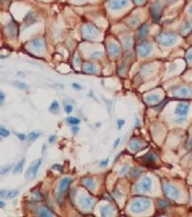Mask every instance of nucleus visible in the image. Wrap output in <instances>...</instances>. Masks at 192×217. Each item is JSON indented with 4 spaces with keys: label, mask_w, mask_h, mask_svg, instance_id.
<instances>
[{
    "label": "nucleus",
    "mask_w": 192,
    "mask_h": 217,
    "mask_svg": "<svg viewBox=\"0 0 192 217\" xmlns=\"http://www.w3.org/2000/svg\"><path fill=\"white\" fill-rule=\"evenodd\" d=\"M142 173H143V170H142V169H140V168H134L133 170H131L130 175H131L132 177L137 178V177H138Z\"/></svg>",
    "instance_id": "obj_31"
},
{
    "label": "nucleus",
    "mask_w": 192,
    "mask_h": 217,
    "mask_svg": "<svg viewBox=\"0 0 192 217\" xmlns=\"http://www.w3.org/2000/svg\"><path fill=\"white\" fill-rule=\"evenodd\" d=\"M59 107H60L59 102H58L57 100H54V101L51 103V105H50L49 110L51 112V113H56V112L59 110Z\"/></svg>",
    "instance_id": "obj_30"
},
{
    "label": "nucleus",
    "mask_w": 192,
    "mask_h": 217,
    "mask_svg": "<svg viewBox=\"0 0 192 217\" xmlns=\"http://www.w3.org/2000/svg\"><path fill=\"white\" fill-rule=\"evenodd\" d=\"M34 196H35V198L36 199V200H39L41 199V195L39 194L38 192H34Z\"/></svg>",
    "instance_id": "obj_52"
},
{
    "label": "nucleus",
    "mask_w": 192,
    "mask_h": 217,
    "mask_svg": "<svg viewBox=\"0 0 192 217\" xmlns=\"http://www.w3.org/2000/svg\"><path fill=\"white\" fill-rule=\"evenodd\" d=\"M159 99H160V98H159V95L151 94V95L145 98V101L148 103H158V102H159Z\"/></svg>",
    "instance_id": "obj_25"
},
{
    "label": "nucleus",
    "mask_w": 192,
    "mask_h": 217,
    "mask_svg": "<svg viewBox=\"0 0 192 217\" xmlns=\"http://www.w3.org/2000/svg\"><path fill=\"white\" fill-rule=\"evenodd\" d=\"M79 205L83 209L88 210L93 207L94 200L91 197H89V196H82L79 199Z\"/></svg>",
    "instance_id": "obj_12"
},
{
    "label": "nucleus",
    "mask_w": 192,
    "mask_h": 217,
    "mask_svg": "<svg viewBox=\"0 0 192 217\" xmlns=\"http://www.w3.org/2000/svg\"><path fill=\"white\" fill-rule=\"evenodd\" d=\"M42 164V159H37L36 160H34L33 162L29 165V167L27 168V171L25 173V178L27 180H32L36 177L37 171L39 168L41 167Z\"/></svg>",
    "instance_id": "obj_3"
},
{
    "label": "nucleus",
    "mask_w": 192,
    "mask_h": 217,
    "mask_svg": "<svg viewBox=\"0 0 192 217\" xmlns=\"http://www.w3.org/2000/svg\"><path fill=\"white\" fill-rule=\"evenodd\" d=\"M19 194V191L17 190H2L0 191V195L2 198H5V199H13L15 198L17 195Z\"/></svg>",
    "instance_id": "obj_17"
},
{
    "label": "nucleus",
    "mask_w": 192,
    "mask_h": 217,
    "mask_svg": "<svg viewBox=\"0 0 192 217\" xmlns=\"http://www.w3.org/2000/svg\"><path fill=\"white\" fill-rule=\"evenodd\" d=\"M138 22H139V20H138V18H136V17H134V18H132L130 21H128V25L130 26V27H135L136 25H137V23H138Z\"/></svg>",
    "instance_id": "obj_35"
},
{
    "label": "nucleus",
    "mask_w": 192,
    "mask_h": 217,
    "mask_svg": "<svg viewBox=\"0 0 192 217\" xmlns=\"http://www.w3.org/2000/svg\"><path fill=\"white\" fill-rule=\"evenodd\" d=\"M128 0H110L108 3L109 7L113 11H118L127 6Z\"/></svg>",
    "instance_id": "obj_11"
},
{
    "label": "nucleus",
    "mask_w": 192,
    "mask_h": 217,
    "mask_svg": "<svg viewBox=\"0 0 192 217\" xmlns=\"http://www.w3.org/2000/svg\"><path fill=\"white\" fill-rule=\"evenodd\" d=\"M83 71L88 74H93V73H96L97 67L91 63H85L83 65Z\"/></svg>",
    "instance_id": "obj_24"
},
{
    "label": "nucleus",
    "mask_w": 192,
    "mask_h": 217,
    "mask_svg": "<svg viewBox=\"0 0 192 217\" xmlns=\"http://www.w3.org/2000/svg\"><path fill=\"white\" fill-rule=\"evenodd\" d=\"M132 1L137 5H143V3L145 2V0H132Z\"/></svg>",
    "instance_id": "obj_47"
},
{
    "label": "nucleus",
    "mask_w": 192,
    "mask_h": 217,
    "mask_svg": "<svg viewBox=\"0 0 192 217\" xmlns=\"http://www.w3.org/2000/svg\"><path fill=\"white\" fill-rule=\"evenodd\" d=\"M117 124H118V129L121 130L122 126L125 124V121L124 120H118L117 121Z\"/></svg>",
    "instance_id": "obj_42"
},
{
    "label": "nucleus",
    "mask_w": 192,
    "mask_h": 217,
    "mask_svg": "<svg viewBox=\"0 0 192 217\" xmlns=\"http://www.w3.org/2000/svg\"><path fill=\"white\" fill-rule=\"evenodd\" d=\"M12 24H9L8 26H7V28H8V31L10 32V36L11 37H14L15 35H16V27L14 26V27H12Z\"/></svg>",
    "instance_id": "obj_33"
},
{
    "label": "nucleus",
    "mask_w": 192,
    "mask_h": 217,
    "mask_svg": "<svg viewBox=\"0 0 192 217\" xmlns=\"http://www.w3.org/2000/svg\"><path fill=\"white\" fill-rule=\"evenodd\" d=\"M72 111H73V106H72L71 105H66L65 106V112H66V114H71Z\"/></svg>",
    "instance_id": "obj_40"
},
{
    "label": "nucleus",
    "mask_w": 192,
    "mask_h": 217,
    "mask_svg": "<svg viewBox=\"0 0 192 217\" xmlns=\"http://www.w3.org/2000/svg\"><path fill=\"white\" fill-rule=\"evenodd\" d=\"M151 185H152V181L151 179L146 176L143 179L140 181L139 184H137L135 187V190H137V192H140V193H144V192H147L149 190H151Z\"/></svg>",
    "instance_id": "obj_7"
},
{
    "label": "nucleus",
    "mask_w": 192,
    "mask_h": 217,
    "mask_svg": "<svg viewBox=\"0 0 192 217\" xmlns=\"http://www.w3.org/2000/svg\"><path fill=\"white\" fill-rule=\"evenodd\" d=\"M124 46H125L126 48H129V47L131 46V40H130V38H127V39H125V41H124Z\"/></svg>",
    "instance_id": "obj_41"
},
{
    "label": "nucleus",
    "mask_w": 192,
    "mask_h": 217,
    "mask_svg": "<svg viewBox=\"0 0 192 217\" xmlns=\"http://www.w3.org/2000/svg\"><path fill=\"white\" fill-rule=\"evenodd\" d=\"M191 202H192V200H191Z\"/></svg>",
    "instance_id": "obj_61"
},
{
    "label": "nucleus",
    "mask_w": 192,
    "mask_h": 217,
    "mask_svg": "<svg viewBox=\"0 0 192 217\" xmlns=\"http://www.w3.org/2000/svg\"><path fill=\"white\" fill-rule=\"evenodd\" d=\"M151 205V201L148 199H137L132 202L130 210L133 213H141L145 211Z\"/></svg>",
    "instance_id": "obj_2"
},
{
    "label": "nucleus",
    "mask_w": 192,
    "mask_h": 217,
    "mask_svg": "<svg viewBox=\"0 0 192 217\" xmlns=\"http://www.w3.org/2000/svg\"><path fill=\"white\" fill-rule=\"evenodd\" d=\"M51 168H52V169H56V170H58L59 172H61V173L64 171L63 167H62L61 165H60V164H55V165H53V166L51 167Z\"/></svg>",
    "instance_id": "obj_38"
},
{
    "label": "nucleus",
    "mask_w": 192,
    "mask_h": 217,
    "mask_svg": "<svg viewBox=\"0 0 192 217\" xmlns=\"http://www.w3.org/2000/svg\"><path fill=\"white\" fill-rule=\"evenodd\" d=\"M0 206H1V208H3V207H5V206H6V204L3 202V201L1 200V202H0Z\"/></svg>",
    "instance_id": "obj_55"
},
{
    "label": "nucleus",
    "mask_w": 192,
    "mask_h": 217,
    "mask_svg": "<svg viewBox=\"0 0 192 217\" xmlns=\"http://www.w3.org/2000/svg\"><path fill=\"white\" fill-rule=\"evenodd\" d=\"M142 160L143 161V163L145 164V165H147V166H151V165H152V164H154V162H155V160H156V155L154 154V153H148V154H146L145 156H143V158H142Z\"/></svg>",
    "instance_id": "obj_21"
},
{
    "label": "nucleus",
    "mask_w": 192,
    "mask_h": 217,
    "mask_svg": "<svg viewBox=\"0 0 192 217\" xmlns=\"http://www.w3.org/2000/svg\"><path fill=\"white\" fill-rule=\"evenodd\" d=\"M189 109H190L189 104L179 103L177 105V106H176L175 114L177 116H180V117H186L187 114H188V112H189Z\"/></svg>",
    "instance_id": "obj_13"
},
{
    "label": "nucleus",
    "mask_w": 192,
    "mask_h": 217,
    "mask_svg": "<svg viewBox=\"0 0 192 217\" xmlns=\"http://www.w3.org/2000/svg\"><path fill=\"white\" fill-rule=\"evenodd\" d=\"M0 134H1V136H4V137H7V136H9V135H10V132L6 130V129H5V128H1L0 129Z\"/></svg>",
    "instance_id": "obj_36"
},
{
    "label": "nucleus",
    "mask_w": 192,
    "mask_h": 217,
    "mask_svg": "<svg viewBox=\"0 0 192 217\" xmlns=\"http://www.w3.org/2000/svg\"><path fill=\"white\" fill-rule=\"evenodd\" d=\"M17 136H18V138H20L21 140H24V139L27 138V136H25L24 134H17Z\"/></svg>",
    "instance_id": "obj_50"
},
{
    "label": "nucleus",
    "mask_w": 192,
    "mask_h": 217,
    "mask_svg": "<svg viewBox=\"0 0 192 217\" xmlns=\"http://www.w3.org/2000/svg\"><path fill=\"white\" fill-rule=\"evenodd\" d=\"M82 183L84 185L85 187H87L88 189H90V190H93L96 187V183L92 178H89V177H86L84 179L82 180Z\"/></svg>",
    "instance_id": "obj_22"
},
{
    "label": "nucleus",
    "mask_w": 192,
    "mask_h": 217,
    "mask_svg": "<svg viewBox=\"0 0 192 217\" xmlns=\"http://www.w3.org/2000/svg\"><path fill=\"white\" fill-rule=\"evenodd\" d=\"M24 164H25V159H22L21 161H19L18 164L15 166L14 168V173H21L23 169V167H24Z\"/></svg>",
    "instance_id": "obj_28"
},
{
    "label": "nucleus",
    "mask_w": 192,
    "mask_h": 217,
    "mask_svg": "<svg viewBox=\"0 0 192 217\" xmlns=\"http://www.w3.org/2000/svg\"><path fill=\"white\" fill-rule=\"evenodd\" d=\"M149 31V26L148 24H143L141 27L138 29L137 34V38L138 40H141V39H143L147 36Z\"/></svg>",
    "instance_id": "obj_16"
},
{
    "label": "nucleus",
    "mask_w": 192,
    "mask_h": 217,
    "mask_svg": "<svg viewBox=\"0 0 192 217\" xmlns=\"http://www.w3.org/2000/svg\"><path fill=\"white\" fill-rule=\"evenodd\" d=\"M56 136H50L49 137V143L50 144H52V143H54V141L56 140Z\"/></svg>",
    "instance_id": "obj_51"
},
{
    "label": "nucleus",
    "mask_w": 192,
    "mask_h": 217,
    "mask_svg": "<svg viewBox=\"0 0 192 217\" xmlns=\"http://www.w3.org/2000/svg\"><path fill=\"white\" fill-rule=\"evenodd\" d=\"M120 141H121V138H118V139H116L115 140V143H114V148H116V147L119 145V144H120Z\"/></svg>",
    "instance_id": "obj_53"
},
{
    "label": "nucleus",
    "mask_w": 192,
    "mask_h": 217,
    "mask_svg": "<svg viewBox=\"0 0 192 217\" xmlns=\"http://www.w3.org/2000/svg\"><path fill=\"white\" fill-rule=\"evenodd\" d=\"M163 190H164L165 195L171 200H177L180 197V191L174 185H169V184H164L163 185Z\"/></svg>",
    "instance_id": "obj_6"
},
{
    "label": "nucleus",
    "mask_w": 192,
    "mask_h": 217,
    "mask_svg": "<svg viewBox=\"0 0 192 217\" xmlns=\"http://www.w3.org/2000/svg\"><path fill=\"white\" fill-rule=\"evenodd\" d=\"M40 135H41V133H39V132H30L28 135L27 136V139L28 142H33L35 141L36 139H37L39 136H40Z\"/></svg>",
    "instance_id": "obj_26"
},
{
    "label": "nucleus",
    "mask_w": 192,
    "mask_h": 217,
    "mask_svg": "<svg viewBox=\"0 0 192 217\" xmlns=\"http://www.w3.org/2000/svg\"><path fill=\"white\" fill-rule=\"evenodd\" d=\"M36 215L41 217L54 216L53 213L50 211L49 209L47 207H45V206H39L38 208L36 209Z\"/></svg>",
    "instance_id": "obj_15"
},
{
    "label": "nucleus",
    "mask_w": 192,
    "mask_h": 217,
    "mask_svg": "<svg viewBox=\"0 0 192 217\" xmlns=\"http://www.w3.org/2000/svg\"><path fill=\"white\" fill-rule=\"evenodd\" d=\"M157 42L164 46H169L177 41V37L175 34L172 32H164L159 34L157 37Z\"/></svg>",
    "instance_id": "obj_1"
},
{
    "label": "nucleus",
    "mask_w": 192,
    "mask_h": 217,
    "mask_svg": "<svg viewBox=\"0 0 192 217\" xmlns=\"http://www.w3.org/2000/svg\"><path fill=\"white\" fill-rule=\"evenodd\" d=\"M128 169H129V165H126V166H124V167L121 169V171H120V175H125V174L128 171Z\"/></svg>",
    "instance_id": "obj_39"
},
{
    "label": "nucleus",
    "mask_w": 192,
    "mask_h": 217,
    "mask_svg": "<svg viewBox=\"0 0 192 217\" xmlns=\"http://www.w3.org/2000/svg\"><path fill=\"white\" fill-rule=\"evenodd\" d=\"M191 28H192L191 23H190V22H186L185 23H184V24H183V26H182L181 33H182L183 35H187L188 33L191 30Z\"/></svg>",
    "instance_id": "obj_27"
},
{
    "label": "nucleus",
    "mask_w": 192,
    "mask_h": 217,
    "mask_svg": "<svg viewBox=\"0 0 192 217\" xmlns=\"http://www.w3.org/2000/svg\"><path fill=\"white\" fill-rule=\"evenodd\" d=\"M187 60H188L190 63H192V52H188V54H187Z\"/></svg>",
    "instance_id": "obj_46"
},
{
    "label": "nucleus",
    "mask_w": 192,
    "mask_h": 217,
    "mask_svg": "<svg viewBox=\"0 0 192 217\" xmlns=\"http://www.w3.org/2000/svg\"><path fill=\"white\" fill-rule=\"evenodd\" d=\"M175 1H177V0H167V2H169V3H174Z\"/></svg>",
    "instance_id": "obj_59"
},
{
    "label": "nucleus",
    "mask_w": 192,
    "mask_h": 217,
    "mask_svg": "<svg viewBox=\"0 0 192 217\" xmlns=\"http://www.w3.org/2000/svg\"><path fill=\"white\" fill-rule=\"evenodd\" d=\"M188 146L192 147V138L190 140V141L188 142Z\"/></svg>",
    "instance_id": "obj_54"
},
{
    "label": "nucleus",
    "mask_w": 192,
    "mask_h": 217,
    "mask_svg": "<svg viewBox=\"0 0 192 217\" xmlns=\"http://www.w3.org/2000/svg\"><path fill=\"white\" fill-rule=\"evenodd\" d=\"M37 21V15L35 12H29L24 18V24L26 27H28L30 25L34 24Z\"/></svg>",
    "instance_id": "obj_14"
},
{
    "label": "nucleus",
    "mask_w": 192,
    "mask_h": 217,
    "mask_svg": "<svg viewBox=\"0 0 192 217\" xmlns=\"http://www.w3.org/2000/svg\"><path fill=\"white\" fill-rule=\"evenodd\" d=\"M71 130H72V132H73L74 134H76L77 132L79 131V128H78L77 126H75V125H74V127H72Z\"/></svg>",
    "instance_id": "obj_48"
},
{
    "label": "nucleus",
    "mask_w": 192,
    "mask_h": 217,
    "mask_svg": "<svg viewBox=\"0 0 192 217\" xmlns=\"http://www.w3.org/2000/svg\"><path fill=\"white\" fill-rule=\"evenodd\" d=\"M191 159H192V153H191Z\"/></svg>",
    "instance_id": "obj_60"
},
{
    "label": "nucleus",
    "mask_w": 192,
    "mask_h": 217,
    "mask_svg": "<svg viewBox=\"0 0 192 217\" xmlns=\"http://www.w3.org/2000/svg\"><path fill=\"white\" fill-rule=\"evenodd\" d=\"M3 101H4V92L1 91V102H3Z\"/></svg>",
    "instance_id": "obj_56"
},
{
    "label": "nucleus",
    "mask_w": 192,
    "mask_h": 217,
    "mask_svg": "<svg viewBox=\"0 0 192 217\" xmlns=\"http://www.w3.org/2000/svg\"><path fill=\"white\" fill-rule=\"evenodd\" d=\"M14 84H15V86H16L17 88H19V89H21V90H27V88H28V86H27V84H26L25 82H22V81H15Z\"/></svg>",
    "instance_id": "obj_32"
},
{
    "label": "nucleus",
    "mask_w": 192,
    "mask_h": 217,
    "mask_svg": "<svg viewBox=\"0 0 192 217\" xmlns=\"http://www.w3.org/2000/svg\"><path fill=\"white\" fill-rule=\"evenodd\" d=\"M152 50V44L150 42H143L137 46V52L141 57H147Z\"/></svg>",
    "instance_id": "obj_8"
},
{
    "label": "nucleus",
    "mask_w": 192,
    "mask_h": 217,
    "mask_svg": "<svg viewBox=\"0 0 192 217\" xmlns=\"http://www.w3.org/2000/svg\"><path fill=\"white\" fill-rule=\"evenodd\" d=\"M163 8H164V4L160 1H155L154 3H152V5L151 6V17L153 19V21L155 22H159L161 18V14L163 12Z\"/></svg>",
    "instance_id": "obj_4"
},
{
    "label": "nucleus",
    "mask_w": 192,
    "mask_h": 217,
    "mask_svg": "<svg viewBox=\"0 0 192 217\" xmlns=\"http://www.w3.org/2000/svg\"><path fill=\"white\" fill-rule=\"evenodd\" d=\"M72 87L74 88V89H75V90H78V91H80V90H82V87L79 84V83H75V82H73L72 83Z\"/></svg>",
    "instance_id": "obj_45"
},
{
    "label": "nucleus",
    "mask_w": 192,
    "mask_h": 217,
    "mask_svg": "<svg viewBox=\"0 0 192 217\" xmlns=\"http://www.w3.org/2000/svg\"><path fill=\"white\" fill-rule=\"evenodd\" d=\"M74 62H75V63H79V62H80V60H79L78 57H76V58L74 59Z\"/></svg>",
    "instance_id": "obj_58"
},
{
    "label": "nucleus",
    "mask_w": 192,
    "mask_h": 217,
    "mask_svg": "<svg viewBox=\"0 0 192 217\" xmlns=\"http://www.w3.org/2000/svg\"><path fill=\"white\" fill-rule=\"evenodd\" d=\"M102 56V52H95L93 55H92V57H93L94 59H97V58H98V57H101Z\"/></svg>",
    "instance_id": "obj_49"
},
{
    "label": "nucleus",
    "mask_w": 192,
    "mask_h": 217,
    "mask_svg": "<svg viewBox=\"0 0 192 217\" xmlns=\"http://www.w3.org/2000/svg\"><path fill=\"white\" fill-rule=\"evenodd\" d=\"M167 101H168V100L165 99L164 102H163V103H162V104H160V105H159V106H156V108H155V109H156V110H158V111H159V110H161V109L163 108V106H164L166 104V102H167Z\"/></svg>",
    "instance_id": "obj_44"
},
{
    "label": "nucleus",
    "mask_w": 192,
    "mask_h": 217,
    "mask_svg": "<svg viewBox=\"0 0 192 217\" xmlns=\"http://www.w3.org/2000/svg\"><path fill=\"white\" fill-rule=\"evenodd\" d=\"M12 164H9L8 166L4 167V168L1 169V174L8 173V172H9V171L12 169Z\"/></svg>",
    "instance_id": "obj_37"
},
{
    "label": "nucleus",
    "mask_w": 192,
    "mask_h": 217,
    "mask_svg": "<svg viewBox=\"0 0 192 217\" xmlns=\"http://www.w3.org/2000/svg\"><path fill=\"white\" fill-rule=\"evenodd\" d=\"M113 212H114V209H113V207L111 206V205H105V206H102V208L100 210L101 215L104 217L113 215Z\"/></svg>",
    "instance_id": "obj_20"
},
{
    "label": "nucleus",
    "mask_w": 192,
    "mask_h": 217,
    "mask_svg": "<svg viewBox=\"0 0 192 217\" xmlns=\"http://www.w3.org/2000/svg\"><path fill=\"white\" fill-rule=\"evenodd\" d=\"M30 47L35 50L43 49L44 47V41L42 38H36L30 42Z\"/></svg>",
    "instance_id": "obj_18"
},
{
    "label": "nucleus",
    "mask_w": 192,
    "mask_h": 217,
    "mask_svg": "<svg viewBox=\"0 0 192 217\" xmlns=\"http://www.w3.org/2000/svg\"><path fill=\"white\" fill-rule=\"evenodd\" d=\"M129 148L131 149L132 151H138L139 149L142 148V143L139 141V140H137V139H133L129 143Z\"/></svg>",
    "instance_id": "obj_23"
},
{
    "label": "nucleus",
    "mask_w": 192,
    "mask_h": 217,
    "mask_svg": "<svg viewBox=\"0 0 192 217\" xmlns=\"http://www.w3.org/2000/svg\"><path fill=\"white\" fill-rule=\"evenodd\" d=\"M158 206H159L160 208H167V207L169 206V203H168L167 201L161 200L158 201Z\"/></svg>",
    "instance_id": "obj_34"
},
{
    "label": "nucleus",
    "mask_w": 192,
    "mask_h": 217,
    "mask_svg": "<svg viewBox=\"0 0 192 217\" xmlns=\"http://www.w3.org/2000/svg\"><path fill=\"white\" fill-rule=\"evenodd\" d=\"M66 121H67L69 124H73V125H78L81 123V121H80V119L75 118V117H72V116L67 117V118H66Z\"/></svg>",
    "instance_id": "obj_29"
},
{
    "label": "nucleus",
    "mask_w": 192,
    "mask_h": 217,
    "mask_svg": "<svg viewBox=\"0 0 192 217\" xmlns=\"http://www.w3.org/2000/svg\"><path fill=\"white\" fill-rule=\"evenodd\" d=\"M173 94H174V96H175L177 98H186V97H189L191 95L192 90L190 88L185 86L176 87L174 89Z\"/></svg>",
    "instance_id": "obj_9"
},
{
    "label": "nucleus",
    "mask_w": 192,
    "mask_h": 217,
    "mask_svg": "<svg viewBox=\"0 0 192 217\" xmlns=\"http://www.w3.org/2000/svg\"><path fill=\"white\" fill-rule=\"evenodd\" d=\"M189 13L192 14V6H190L189 7Z\"/></svg>",
    "instance_id": "obj_57"
},
{
    "label": "nucleus",
    "mask_w": 192,
    "mask_h": 217,
    "mask_svg": "<svg viewBox=\"0 0 192 217\" xmlns=\"http://www.w3.org/2000/svg\"><path fill=\"white\" fill-rule=\"evenodd\" d=\"M82 34L84 38H91L96 37L99 34V29L96 26L91 24H85L82 29Z\"/></svg>",
    "instance_id": "obj_5"
},
{
    "label": "nucleus",
    "mask_w": 192,
    "mask_h": 217,
    "mask_svg": "<svg viewBox=\"0 0 192 217\" xmlns=\"http://www.w3.org/2000/svg\"><path fill=\"white\" fill-rule=\"evenodd\" d=\"M108 162H109V159H108V158L104 160H101V161H100V167H106Z\"/></svg>",
    "instance_id": "obj_43"
},
{
    "label": "nucleus",
    "mask_w": 192,
    "mask_h": 217,
    "mask_svg": "<svg viewBox=\"0 0 192 217\" xmlns=\"http://www.w3.org/2000/svg\"><path fill=\"white\" fill-rule=\"evenodd\" d=\"M107 51H108V53H109L110 56H113L114 57L116 55H118L120 53L121 50H120V47L116 44V43H110L107 47Z\"/></svg>",
    "instance_id": "obj_19"
},
{
    "label": "nucleus",
    "mask_w": 192,
    "mask_h": 217,
    "mask_svg": "<svg viewBox=\"0 0 192 217\" xmlns=\"http://www.w3.org/2000/svg\"><path fill=\"white\" fill-rule=\"evenodd\" d=\"M72 179L70 177H65L61 180L60 185H59V190H58V196L60 198H62L63 196L66 194L67 191V189L69 187V185H71Z\"/></svg>",
    "instance_id": "obj_10"
}]
</instances>
